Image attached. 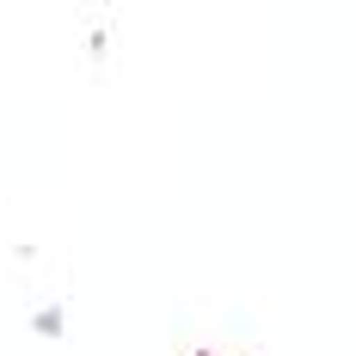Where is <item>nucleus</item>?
<instances>
[{
  "label": "nucleus",
  "mask_w": 356,
  "mask_h": 356,
  "mask_svg": "<svg viewBox=\"0 0 356 356\" xmlns=\"http://www.w3.org/2000/svg\"><path fill=\"white\" fill-rule=\"evenodd\" d=\"M37 332H62V307H43L37 314Z\"/></svg>",
  "instance_id": "f257e3e1"
}]
</instances>
